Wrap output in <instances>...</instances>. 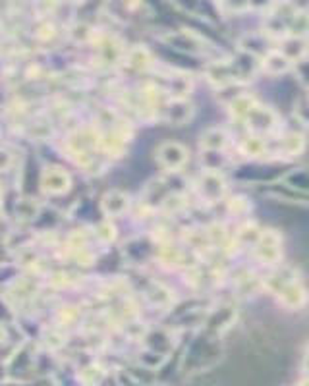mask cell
I'll return each instance as SVG.
<instances>
[{"label":"cell","instance_id":"obj_18","mask_svg":"<svg viewBox=\"0 0 309 386\" xmlns=\"http://www.w3.org/2000/svg\"><path fill=\"white\" fill-rule=\"evenodd\" d=\"M300 386H309V378H305V380H303Z\"/></svg>","mask_w":309,"mask_h":386},{"label":"cell","instance_id":"obj_17","mask_svg":"<svg viewBox=\"0 0 309 386\" xmlns=\"http://www.w3.org/2000/svg\"><path fill=\"white\" fill-rule=\"evenodd\" d=\"M303 373H305L309 378V344L308 347H305V354H303Z\"/></svg>","mask_w":309,"mask_h":386},{"label":"cell","instance_id":"obj_9","mask_svg":"<svg viewBox=\"0 0 309 386\" xmlns=\"http://www.w3.org/2000/svg\"><path fill=\"white\" fill-rule=\"evenodd\" d=\"M226 141H228L226 131L221 130V128H213V130H209L203 135L201 145H203V149H207V151H221V149L226 147Z\"/></svg>","mask_w":309,"mask_h":386},{"label":"cell","instance_id":"obj_6","mask_svg":"<svg viewBox=\"0 0 309 386\" xmlns=\"http://www.w3.org/2000/svg\"><path fill=\"white\" fill-rule=\"evenodd\" d=\"M159 157H161V162L170 170H178L180 166H184V162L188 161V153L182 145L178 143H166V145L161 147L159 151Z\"/></svg>","mask_w":309,"mask_h":386},{"label":"cell","instance_id":"obj_12","mask_svg":"<svg viewBox=\"0 0 309 386\" xmlns=\"http://www.w3.org/2000/svg\"><path fill=\"white\" fill-rule=\"evenodd\" d=\"M232 321H234V311H232L230 307H223L221 311H216L215 315L209 319V328L218 332L223 331V328H226Z\"/></svg>","mask_w":309,"mask_h":386},{"label":"cell","instance_id":"obj_15","mask_svg":"<svg viewBox=\"0 0 309 386\" xmlns=\"http://www.w3.org/2000/svg\"><path fill=\"white\" fill-rule=\"evenodd\" d=\"M286 182L292 185V187L309 192V170H296L290 176H286Z\"/></svg>","mask_w":309,"mask_h":386},{"label":"cell","instance_id":"obj_11","mask_svg":"<svg viewBox=\"0 0 309 386\" xmlns=\"http://www.w3.org/2000/svg\"><path fill=\"white\" fill-rule=\"evenodd\" d=\"M190 116H192V107L184 102V100H174V102H170L169 108V120L172 124H184L190 120Z\"/></svg>","mask_w":309,"mask_h":386},{"label":"cell","instance_id":"obj_16","mask_svg":"<svg viewBox=\"0 0 309 386\" xmlns=\"http://www.w3.org/2000/svg\"><path fill=\"white\" fill-rule=\"evenodd\" d=\"M261 238V230L255 224H247L239 230V241L247 244V246H257V241Z\"/></svg>","mask_w":309,"mask_h":386},{"label":"cell","instance_id":"obj_5","mask_svg":"<svg viewBox=\"0 0 309 386\" xmlns=\"http://www.w3.org/2000/svg\"><path fill=\"white\" fill-rule=\"evenodd\" d=\"M278 300L280 303L288 309H300L305 305L308 301V290L300 284V282H294V284L286 286L282 292L278 293Z\"/></svg>","mask_w":309,"mask_h":386},{"label":"cell","instance_id":"obj_7","mask_svg":"<svg viewBox=\"0 0 309 386\" xmlns=\"http://www.w3.org/2000/svg\"><path fill=\"white\" fill-rule=\"evenodd\" d=\"M305 51H308V45H305L303 37H296V35L286 37L282 46H280V53L284 54L286 58H288L290 62L300 60L301 56L305 54Z\"/></svg>","mask_w":309,"mask_h":386},{"label":"cell","instance_id":"obj_3","mask_svg":"<svg viewBox=\"0 0 309 386\" xmlns=\"http://www.w3.org/2000/svg\"><path fill=\"white\" fill-rule=\"evenodd\" d=\"M294 282H298V274H296V270L292 267H280L277 269L270 277L265 278V288H269L272 293H280L284 290L286 286L294 284Z\"/></svg>","mask_w":309,"mask_h":386},{"label":"cell","instance_id":"obj_2","mask_svg":"<svg viewBox=\"0 0 309 386\" xmlns=\"http://www.w3.org/2000/svg\"><path fill=\"white\" fill-rule=\"evenodd\" d=\"M246 122L249 126V130H254L255 133H269L277 126V116L270 108L255 107L251 110V114L246 118Z\"/></svg>","mask_w":309,"mask_h":386},{"label":"cell","instance_id":"obj_1","mask_svg":"<svg viewBox=\"0 0 309 386\" xmlns=\"http://www.w3.org/2000/svg\"><path fill=\"white\" fill-rule=\"evenodd\" d=\"M255 255L261 259L263 262L275 265L280 259V236L275 230L261 232V238L255 246Z\"/></svg>","mask_w":309,"mask_h":386},{"label":"cell","instance_id":"obj_10","mask_svg":"<svg viewBox=\"0 0 309 386\" xmlns=\"http://www.w3.org/2000/svg\"><path fill=\"white\" fill-rule=\"evenodd\" d=\"M255 107H257V102H255L254 97H249V95H238V97L230 102L232 114L236 116V118H242V120H246L247 116L251 114V110H254Z\"/></svg>","mask_w":309,"mask_h":386},{"label":"cell","instance_id":"obj_4","mask_svg":"<svg viewBox=\"0 0 309 386\" xmlns=\"http://www.w3.org/2000/svg\"><path fill=\"white\" fill-rule=\"evenodd\" d=\"M199 189L203 193V197L209 201H218L226 192L224 180L216 172H207L203 174L199 180Z\"/></svg>","mask_w":309,"mask_h":386},{"label":"cell","instance_id":"obj_14","mask_svg":"<svg viewBox=\"0 0 309 386\" xmlns=\"http://www.w3.org/2000/svg\"><path fill=\"white\" fill-rule=\"evenodd\" d=\"M282 151L286 154H298L303 149V139L298 133H288L284 139H282Z\"/></svg>","mask_w":309,"mask_h":386},{"label":"cell","instance_id":"obj_8","mask_svg":"<svg viewBox=\"0 0 309 386\" xmlns=\"http://www.w3.org/2000/svg\"><path fill=\"white\" fill-rule=\"evenodd\" d=\"M290 64H292V62L288 60L280 51H272V53H269L263 58V68H265V72L272 74V76L284 74L286 69L290 68Z\"/></svg>","mask_w":309,"mask_h":386},{"label":"cell","instance_id":"obj_13","mask_svg":"<svg viewBox=\"0 0 309 386\" xmlns=\"http://www.w3.org/2000/svg\"><path fill=\"white\" fill-rule=\"evenodd\" d=\"M242 151H244L247 157H261V154L267 153V143H265L259 135H249V138L244 139Z\"/></svg>","mask_w":309,"mask_h":386}]
</instances>
